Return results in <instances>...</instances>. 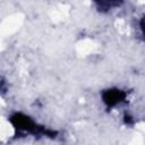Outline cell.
<instances>
[{
	"label": "cell",
	"instance_id": "6da1fadb",
	"mask_svg": "<svg viewBox=\"0 0 145 145\" xmlns=\"http://www.w3.org/2000/svg\"><path fill=\"white\" fill-rule=\"evenodd\" d=\"M9 121L14 126L15 129H18L19 131H23L28 135H42V134L48 135L49 133L45 130V128L41 127L34 119L20 112L14 113L10 117Z\"/></svg>",
	"mask_w": 145,
	"mask_h": 145
},
{
	"label": "cell",
	"instance_id": "7a4b0ae2",
	"mask_svg": "<svg viewBox=\"0 0 145 145\" xmlns=\"http://www.w3.org/2000/svg\"><path fill=\"white\" fill-rule=\"evenodd\" d=\"M101 96H102L103 103L106 106L112 108V106H116L125 101L126 93L119 88H109V89L103 91Z\"/></svg>",
	"mask_w": 145,
	"mask_h": 145
},
{
	"label": "cell",
	"instance_id": "3957f363",
	"mask_svg": "<svg viewBox=\"0 0 145 145\" xmlns=\"http://www.w3.org/2000/svg\"><path fill=\"white\" fill-rule=\"evenodd\" d=\"M93 2L96 5V7L100 10L109 11L113 8H117L121 5L122 0H93Z\"/></svg>",
	"mask_w": 145,
	"mask_h": 145
},
{
	"label": "cell",
	"instance_id": "277c9868",
	"mask_svg": "<svg viewBox=\"0 0 145 145\" xmlns=\"http://www.w3.org/2000/svg\"><path fill=\"white\" fill-rule=\"evenodd\" d=\"M139 29H140V33H142V36L145 41V14L142 16V18L139 19Z\"/></svg>",
	"mask_w": 145,
	"mask_h": 145
}]
</instances>
